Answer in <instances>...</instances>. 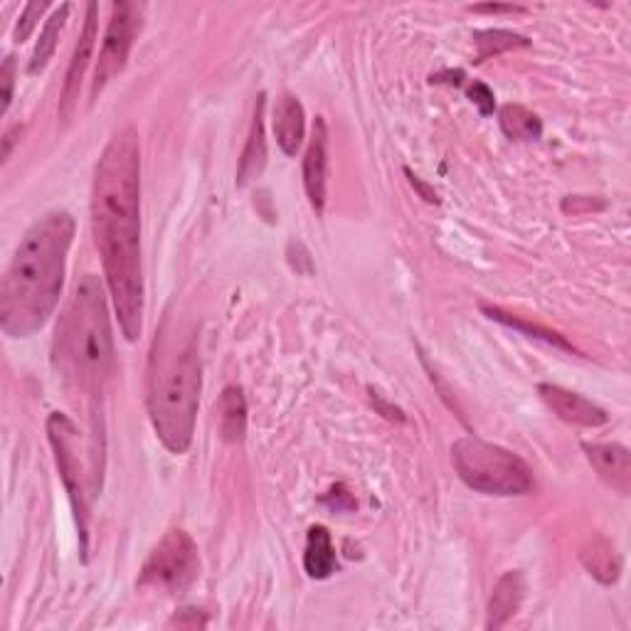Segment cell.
<instances>
[{
	"label": "cell",
	"instance_id": "1",
	"mask_svg": "<svg viewBox=\"0 0 631 631\" xmlns=\"http://www.w3.org/2000/svg\"><path fill=\"white\" fill-rule=\"evenodd\" d=\"M92 232L104 279L126 341L144 329V265H141V146L134 126L116 132L94 168Z\"/></svg>",
	"mask_w": 631,
	"mask_h": 631
},
{
	"label": "cell",
	"instance_id": "2",
	"mask_svg": "<svg viewBox=\"0 0 631 631\" xmlns=\"http://www.w3.org/2000/svg\"><path fill=\"white\" fill-rule=\"evenodd\" d=\"M74 227L70 213L52 210L20 239L0 285V329L8 339H30L58 309Z\"/></svg>",
	"mask_w": 631,
	"mask_h": 631
},
{
	"label": "cell",
	"instance_id": "3",
	"mask_svg": "<svg viewBox=\"0 0 631 631\" xmlns=\"http://www.w3.org/2000/svg\"><path fill=\"white\" fill-rule=\"evenodd\" d=\"M52 368L70 395L82 397L100 415L116 368L114 331L100 277L84 275L62 311L52 339Z\"/></svg>",
	"mask_w": 631,
	"mask_h": 631
},
{
	"label": "cell",
	"instance_id": "4",
	"mask_svg": "<svg viewBox=\"0 0 631 631\" xmlns=\"http://www.w3.org/2000/svg\"><path fill=\"white\" fill-rule=\"evenodd\" d=\"M203 390L198 333L173 316L154 339L146 373V407L156 437L170 454L190 449Z\"/></svg>",
	"mask_w": 631,
	"mask_h": 631
},
{
	"label": "cell",
	"instance_id": "5",
	"mask_svg": "<svg viewBox=\"0 0 631 631\" xmlns=\"http://www.w3.org/2000/svg\"><path fill=\"white\" fill-rule=\"evenodd\" d=\"M452 464L462 482L486 496H526L532 492V469L518 454L478 437L452 444Z\"/></svg>",
	"mask_w": 631,
	"mask_h": 631
},
{
	"label": "cell",
	"instance_id": "6",
	"mask_svg": "<svg viewBox=\"0 0 631 631\" xmlns=\"http://www.w3.org/2000/svg\"><path fill=\"white\" fill-rule=\"evenodd\" d=\"M48 439L52 444L54 462H58L64 488H68V494H70V504L74 510V518H77V528H80L82 558L86 560V550H90V498L94 494H92L90 476L82 474L80 432L68 415H62V412H52L48 420Z\"/></svg>",
	"mask_w": 631,
	"mask_h": 631
},
{
	"label": "cell",
	"instance_id": "7",
	"mask_svg": "<svg viewBox=\"0 0 631 631\" xmlns=\"http://www.w3.org/2000/svg\"><path fill=\"white\" fill-rule=\"evenodd\" d=\"M200 578V555L188 532L176 528L151 550L138 575V587H154L168 594L188 592Z\"/></svg>",
	"mask_w": 631,
	"mask_h": 631
},
{
	"label": "cell",
	"instance_id": "8",
	"mask_svg": "<svg viewBox=\"0 0 631 631\" xmlns=\"http://www.w3.org/2000/svg\"><path fill=\"white\" fill-rule=\"evenodd\" d=\"M141 20H144V6L126 3V0L112 6V18H108L90 90L92 102L100 100V94L106 90V84L124 72L136 35L141 32Z\"/></svg>",
	"mask_w": 631,
	"mask_h": 631
},
{
	"label": "cell",
	"instance_id": "9",
	"mask_svg": "<svg viewBox=\"0 0 631 631\" xmlns=\"http://www.w3.org/2000/svg\"><path fill=\"white\" fill-rule=\"evenodd\" d=\"M96 23H100V6L90 3V6H86L84 30H82V35L77 40V48H74L68 74H64L62 94H60V118H62L64 124H68L70 118L74 116V108H77V102H80L82 80H84V74H86V68H90L92 54H94V45H96Z\"/></svg>",
	"mask_w": 631,
	"mask_h": 631
},
{
	"label": "cell",
	"instance_id": "10",
	"mask_svg": "<svg viewBox=\"0 0 631 631\" xmlns=\"http://www.w3.org/2000/svg\"><path fill=\"white\" fill-rule=\"evenodd\" d=\"M538 395L542 402H546L555 417L568 424H575V427L594 430V427H604V424L609 422L607 410H602L600 405H594L592 400L572 393V390L562 387V385L540 383Z\"/></svg>",
	"mask_w": 631,
	"mask_h": 631
},
{
	"label": "cell",
	"instance_id": "11",
	"mask_svg": "<svg viewBox=\"0 0 631 631\" xmlns=\"http://www.w3.org/2000/svg\"><path fill=\"white\" fill-rule=\"evenodd\" d=\"M303 188L316 213L325 208V188H329V126L323 116H316L307 156H303Z\"/></svg>",
	"mask_w": 631,
	"mask_h": 631
},
{
	"label": "cell",
	"instance_id": "12",
	"mask_svg": "<svg viewBox=\"0 0 631 631\" xmlns=\"http://www.w3.org/2000/svg\"><path fill=\"white\" fill-rule=\"evenodd\" d=\"M587 459L594 466L604 484H609L622 496L631 492V454L617 442L604 444H582Z\"/></svg>",
	"mask_w": 631,
	"mask_h": 631
},
{
	"label": "cell",
	"instance_id": "13",
	"mask_svg": "<svg viewBox=\"0 0 631 631\" xmlns=\"http://www.w3.org/2000/svg\"><path fill=\"white\" fill-rule=\"evenodd\" d=\"M265 112H267V94L262 92L257 96L255 116H252V124H249V134H247V144H245L242 156H239L237 188H247L249 183H255L265 173V166H267Z\"/></svg>",
	"mask_w": 631,
	"mask_h": 631
},
{
	"label": "cell",
	"instance_id": "14",
	"mask_svg": "<svg viewBox=\"0 0 631 631\" xmlns=\"http://www.w3.org/2000/svg\"><path fill=\"white\" fill-rule=\"evenodd\" d=\"M271 124H275L279 148L285 151L287 156H297L303 144V136H307V114H303V104L299 102V96H293L291 92L281 94L275 104Z\"/></svg>",
	"mask_w": 631,
	"mask_h": 631
},
{
	"label": "cell",
	"instance_id": "15",
	"mask_svg": "<svg viewBox=\"0 0 631 631\" xmlns=\"http://www.w3.org/2000/svg\"><path fill=\"white\" fill-rule=\"evenodd\" d=\"M526 597V578L520 570L504 572L494 585L492 600H488V619L486 629L496 631L500 627H506L510 619L516 617V612L524 604Z\"/></svg>",
	"mask_w": 631,
	"mask_h": 631
},
{
	"label": "cell",
	"instance_id": "16",
	"mask_svg": "<svg viewBox=\"0 0 631 631\" xmlns=\"http://www.w3.org/2000/svg\"><path fill=\"white\" fill-rule=\"evenodd\" d=\"M303 570L311 580H325L335 572V548L325 526H311L303 550Z\"/></svg>",
	"mask_w": 631,
	"mask_h": 631
},
{
	"label": "cell",
	"instance_id": "17",
	"mask_svg": "<svg viewBox=\"0 0 631 631\" xmlns=\"http://www.w3.org/2000/svg\"><path fill=\"white\" fill-rule=\"evenodd\" d=\"M217 415H220V434L225 442L237 444L247 434V400L242 387L230 385L223 390L220 402H217Z\"/></svg>",
	"mask_w": 631,
	"mask_h": 631
},
{
	"label": "cell",
	"instance_id": "18",
	"mask_svg": "<svg viewBox=\"0 0 631 631\" xmlns=\"http://www.w3.org/2000/svg\"><path fill=\"white\" fill-rule=\"evenodd\" d=\"M580 560L585 568L590 570L592 578H597L602 585H614L619 575H622V558H619L612 542L604 538H597L590 546L582 548Z\"/></svg>",
	"mask_w": 631,
	"mask_h": 631
},
{
	"label": "cell",
	"instance_id": "19",
	"mask_svg": "<svg viewBox=\"0 0 631 631\" xmlns=\"http://www.w3.org/2000/svg\"><path fill=\"white\" fill-rule=\"evenodd\" d=\"M70 10H72L70 3H62L60 8H54V13L45 20V28H42L38 45H35V50H32V58L28 62V74H40L42 70L48 68V62L52 60L54 50H58V42H60L62 30H64V23H68Z\"/></svg>",
	"mask_w": 631,
	"mask_h": 631
},
{
	"label": "cell",
	"instance_id": "20",
	"mask_svg": "<svg viewBox=\"0 0 631 631\" xmlns=\"http://www.w3.org/2000/svg\"><path fill=\"white\" fill-rule=\"evenodd\" d=\"M498 124L510 141H538L542 136L540 118L524 104L500 106Z\"/></svg>",
	"mask_w": 631,
	"mask_h": 631
},
{
	"label": "cell",
	"instance_id": "21",
	"mask_svg": "<svg viewBox=\"0 0 631 631\" xmlns=\"http://www.w3.org/2000/svg\"><path fill=\"white\" fill-rule=\"evenodd\" d=\"M482 311L488 316V319L504 323V325H508V329H516V331H520V333H528L530 339H540V341H546V343H550V345L562 348V351L575 353V348H572L568 341H565L560 333H555V331H550V329H542V325H538V323H528V321H524V319H518V316H514V313H506L504 309L488 307V303H482Z\"/></svg>",
	"mask_w": 631,
	"mask_h": 631
},
{
	"label": "cell",
	"instance_id": "22",
	"mask_svg": "<svg viewBox=\"0 0 631 631\" xmlns=\"http://www.w3.org/2000/svg\"><path fill=\"white\" fill-rule=\"evenodd\" d=\"M474 42H476V60L474 62L492 60L500 52L530 45L528 38L518 35V32H510V30H482L474 35Z\"/></svg>",
	"mask_w": 631,
	"mask_h": 631
},
{
	"label": "cell",
	"instance_id": "23",
	"mask_svg": "<svg viewBox=\"0 0 631 631\" xmlns=\"http://www.w3.org/2000/svg\"><path fill=\"white\" fill-rule=\"evenodd\" d=\"M48 8H50V3H45V0H42V3H38V0H32V3L25 6L23 15H20V20L15 23V30H13L15 42H25L32 35V30H35L38 20L42 18V13H45Z\"/></svg>",
	"mask_w": 631,
	"mask_h": 631
},
{
	"label": "cell",
	"instance_id": "24",
	"mask_svg": "<svg viewBox=\"0 0 631 631\" xmlns=\"http://www.w3.org/2000/svg\"><path fill=\"white\" fill-rule=\"evenodd\" d=\"M168 627H178V629H203V627H208V617L203 614V609L183 607V609H178L176 614L170 617Z\"/></svg>",
	"mask_w": 631,
	"mask_h": 631
},
{
	"label": "cell",
	"instance_id": "25",
	"mask_svg": "<svg viewBox=\"0 0 631 631\" xmlns=\"http://www.w3.org/2000/svg\"><path fill=\"white\" fill-rule=\"evenodd\" d=\"M0 84H3V94H0V100H3V108H0V112L8 114L10 102H13V86H15V58L13 54H8L3 68H0Z\"/></svg>",
	"mask_w": 631,
	"mask_h": 631
},
{
	"label": "cell",
	"instance_id": "26",
	"mask_svg": "<svg viewBox=\"0 0 631 631\" xmlns=\"http://www.w3.org/2000/svg\"><path fill=\"white\" fill-rule=\"evenodd\" d=\"M469 100L478 106V112H482L484 116L494 114L496 96H494V92L488 90V86H486L484 82H474V84L469 86Z\"/></svg>",
	"mask_w": 631,
	"mask_h": 631
},
{
	"label": "cell",
	"instance_id": "27",
	"mask_svg": "<svg viewBox=\"0 0 631 631\" xmlns=\"http://www.w3.org/2000/svg\"><path fill=\"white\" fill-rule=\"evenodd\" d=\"M373 407L380 412V415H385L387 420H397V422H405V412H402L400 407L395 405H387V402L380 397V395H373Z\"/></svg>",
	"mask_w": 631,
	"mask_h": 631
},
{
	"label": "cell",
	"instance_id": "28",
	"mask_svg": "<svg viewBox=\"0 0 631 631\" xmlns=\"http://www.w3.org/2000/svg\"><path fill=\"white\" fill-rule=\"evenodd\" d=\"M472 13H524V6H496V3H486V6H469Z\"/></svg>",
	"mask_w": 631,
	"mask_h": 631
},
{
	"label": "cell",
	"instance_id": "29",
	"mask_svg": "<svg viewBox=\"0 0 631 631\" xmlns=\"http://www.w3.org/2000/svg\"><path fill=\"white\" fill-rule=\"evenodd\" d=\"M405 173H407V178H410V183H412V185H415V188L420 190V195H422V198H424V200H427V203H439V198H437V193H434V190L430 188V185H427V183H422V180H420V178L415 176V173H412L410 168H405Z\"/></svg>",
	"mask_w": 631,
	"mask_h": 631
},
{
	"label": "cell",
	"instance_id": "30",
	"mask_svg": "<svg viewBox=\"0 0 631 631\" xmlns=\"http://www.w3.org/2000/svg\"><path fill=\"white\" fill-rule=\"evenodd\" d=\"M18 138H20V124L10 126L3 136V163L10 158V154H13V146H15Z\"/></svg>",
	"mask_w": 631,
	"mask_h": 631
}]
</instances>
